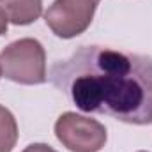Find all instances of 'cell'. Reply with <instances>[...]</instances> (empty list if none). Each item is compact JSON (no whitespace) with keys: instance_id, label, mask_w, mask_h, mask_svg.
Instances as JSON below:
<instances>
[{"instance_id":"ba28073f","label":"cell","mask_w":152,"mask_h":152,"mask_svg":"<svg viewBox=\"0 0 152 152\" xmlns=\"http://www.w3.org/2000/svg\"><path fill=\"white\" fill-rule=\"evenodd\" d=\"M7 27H9V20H7V14L2 7V2H0V36H5L7 34Z\"/></svg>"},{"instance_id":"30bf717a","label":"cell","mask_w":152,"mask_h":152,"mask_svg":"<svg viewBox=\"0 0 152 152\" xmlns=\"http://www.w3.org/2000/svg\"><path fill=\"white\" fill-rule=\"evenodd\" d=\"M140 152H145V151H140Z\"/></svg>"},{"instance_id":"3957f363","label":"cell","mask_w":152,"mask_h":152,"mask_svg":"<svg viewBox=\"0 0 152 152\" xmlns=\"http://www.w3.org/2000/svg\"><path fill=\"white\" fill-rule=\"evenodd\" d=\"M55 136L71 152H97L108 140L106 127L99 120L75 112H66L57 118Z\"/></svg>"},{"instance_id":"8992f818","label":"cell","mask_w":152,"mask_h":152,"mask_svg":"<svg viewBox=\"0 0 152 152\" xmlns=\"http://www.w3.org/2000/svg\"><path fill=\"white\" fill-rule=\"evenodd\" d=\"M18 142V124L11 110L0 104V152H11Z\"/></svg>"},{"instance_id":"6da1fadb","label":"cell","mask_w":152,"mask_h":152,"mask_svg":"<svg viewBox=\"0 0 152 152\" xmlns=\"http://www.w3.org/2000/svg\"><path fill=\"white\" fill-rule=\"evenodd\" d=\"M50 81L85 113L152 124V57L87 44L57 60Z\"/></svg>"},{"instance_id":"277c9868","label":"cell","mask_w":152,"mask_h":152,"mask_svg":"<svg viewBox=\"0 0 152 152\" xmlns=\"http://www.w3.org/2000/svg\"><path fill=\"white\" fill-rule=\"evenodd\" d=\"M99 2L101 0H55L44 12V21L57 37L73 39L90 27Z\"/></svg>"},{"instance_id":"8fae6325","label":"cell","mask_w":152,"mask_h":152,"mask_svg":"<svg viewBox=\"0 0 152 152\" xmlns=\"http://www.w3.org/2000/svg\"><path fill=\"white\" fill-rule=\"evenodd\" d=\"M0 2H2V0H0Z\"/></svg>"},{"instance_id":"52a82bcc","label":"cell","mask_w":152,"mask_h":152,"mask_svg":"<svg viewBox=\"0 0 152 152\" xmlns=\"http://www.w3.org/2000/svg\"><path fill=\"white\" fill-rule=\"evenodd\" d=\"M23 152H57V151L53 147L46 145V143H32V145H28Z\"/></svg>"},{"instance_id":"9c48e42d","label":"cell","mask_w":152,"mask_h":152,"mask_svg":"<svg viewBox=\"0 0 152 152\" xmlns=\"http://www.w3.org/2000/svg\"><path fill=\"white\" fill-rule=\"evenodd\" d=\"M0 76H2V71H0Z\"/></svg>"},{"instance_id":"7a4b0ae2","label":"cell","mask_w":152,"mask_h":152,"mask_svg":"<svg viewBox=\"0 0 152 152\" xmlns=\"http://www.w3.org/2000/svg\"><path fill=\"white\" fill-rule=\"evenodd\" d=\"M0 71L20 85H41L48 80L46 51L37 39L25 37L7 44L0 51Z\"/></svg>"},{"instance_id":"5b68a950","label":"cell","mask_w":152,"mask_h":152,"mask_svg":"<svg viewBox=\"0 0 152 152\" xmlns=\"http://www.w3.org/2000/svg\"><path fill=\"white\" fill-rule=\"evenodd\" d=\"M2 7L12 25H30L42 14V0H2Z\"/></svg>"}]
</instances>
